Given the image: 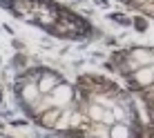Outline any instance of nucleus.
Masks as SVG:
<instances>
[{
  "label": "nucleus",
  "mask_w": 154,
  "mask_h": 138,
  "mask_svg": "<svg viewBox=\"0 0 154 138\" xmlns=\"http://www.w3.org/2000/svg\"><path fill=\"white\" fill-rule=\"evenodd\" d=\"M58 85H60V82H58V78H56V76H51V74H47V76H42L40 80H38V89H40L42 96H45V94L49 96V94L54 92Z\"/></svg>",
  "instance_id": "7ed1b4c3"
},
{
  "label": "nucleus",
  "mask_w": 154,
  "mask_h": 138,
  "mask_svg": "<svg viewBox=\"0 0 154 138\" xmlns=\"http://www.w3.org/2000/svg\"><path fill=\"white\" fill-rule=\"evenodd\" d=\"M47 98H49V103H51V105H56V107L69 105V100H72V89L67 87V85H58V87H56Z\"/></svg>",
  "instance_id": "f257e3e1"
},
{
  "label": "nucleus",
  "mask_w": 154,
  "mask_h": 138,
  "mask_svg": "<svg viewBox=\"0 0 154 138\" xmlns=\"http://www.w3.org/2000/svg\"><path fill=\"white\" fill-rule=\"evenodd\" d=\"M0 138H7V136H2V134H0Z\"/></svg>",
  "instance_id": "39448f33"
},
{
  "label": "nucleus",
  "mask_w": 154,
  "mask_h": 138,
  "mask_svg": "<svg viewBox=\"0 0 154 138\" xmlns=\"http://www.w3.org/2000/svg\"><path fill=\"white\" fill-rule=\"evenodd\" d=\"M109 138H130V129L121 123H114L109 127Z\"/></svg>",
  "instance_id": "20e7f679"
},
{
  "label": "nucleus",
  "mask_w": 154,
  "mask_h": 138,
  "mask_svg": "<svg viewBox=\"0 0 154 138\" xmlns=\"http://www.w3.org/2000/svg\"><path fill=\"white\" fill-rule=\"evenodd\" d=\"M134 85L136 87H150L154 85V69L152 67H141L134 71Z\"/></svg>",
  "instance_id": "f03ea898"
}]
</instances>
